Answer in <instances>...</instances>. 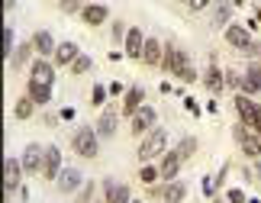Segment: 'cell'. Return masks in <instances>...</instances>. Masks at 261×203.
I'll use <instances>...</instances> for the list:
<instances>
[{
    "label": "cell",
    "mask_w": 261,
    "mask_h": 203,
    "mask_svg": "<svg viewBox=\"0 0 261 203\" xmlns=\"http://www.w3.org/2000/svg\"><path fill=\"white\" fill-rule=\"evenodd\" d=\"M77 55H81V48H77L74 42H62L55 48V65H74Z\"/></svg>",
    "instance_id": "obj_24"
},
{
    "label": "cell",
    "mask_w": 261,
    "mask_h": 203,
    "mask_svg": "<svg viewBox=\"0 0 261 203\" xmlns=\"http://www.w3.org/2000/svg\"><path fill=\"white\" fill-rule=\"evenodd\" d=\"M77 187H84V177L77 168H62V174H58V190L62 194H74Z\"/></svg>",
    "instance_id": "obj_13"
},
{
    "label": "cell",
    "mask_w": 261,
    "mask_h": 203,
    "mask_svg": "<svg viewBox=\"0 0 261 203\" xmlns=\"http://www.w3.org/2000/svg\"><path fill=\"white\" fill-rule=\"evenodd\" d=\"M242 55H248V58H261V42H258V39H252V42H248V48H245Z\"/></svg>",
    "instance_id": "obj_36"
},
{
    "label": "cell",
    "mask_w": 261,
    "mask_h": 203,
    "mask_svg": "<svg viewBox=\"0 0 261 203\" xmlns=\"http://www.w3.org/2000/svg\"><path fill=\"white\" fill-rule=\"evenodd\" d=\"M223 78H226V87L229 90H242V74H236V68L223 71Z\"/></svg>",
    "instance_id": "obj_31"
},
{
    "label": "cell",
    "mask_w": 261,
    "mask_h": 203,
    "mask_svg": "<svg viewBox=\"0 0 261 203\" xmlns=\"http://www.w3.org/2000/svg\"><path fill=\"white\" fill-rule=\"evenodd\" d=\"M33 110H36V100L29 97V94H23V97L16 100V107H13V116L16 119H29V116H33Z\"/></svg>",
    "instance_id": "obj_26"
},
{
    "label": "cell",
    "mask_w": 261,
    "mask_h": 203,
    "mask_svg": "<svg viewBox=\"0 0 261 203\" xmlns=\"http://www.w3.org/2000/svg\"><path fill=\"white\" fill-rule=\"evenodd\" d=\"M142 97H145V90L139 87V84H133V87H129L126 94H123V113H126L129 119H133V113H136L139 107H142Z\"/></svg>",
    "instance_id": "obj_18"
},
{
    "label": "cell",
    "mask_w": 261,
    "mask_h": 203,
    "mask_svg": "<svg viewBox=\"0 0 261 203\" xmlns=\"http://www.w3.org/2000/svg\"><path fill=\"white\" fill-rule=\"evenodd\" d=\"M216 0H187V7L190 10H206V7H213Z\"/></svg>",
    "instance_id": "obj_40"
},
{
    "label": "cell",
    "mask_w": 261,
    "mask_h": 203,
    "mask_svg": "<svg viewBox=\"0 0 261 203\" xmlns=\"http://www.w3.org/2000/svg\"><path fill=\"white\" fill-rule=\"evenodd\" d=\"M174 151L180 155V161L194 158V155H197V139H194V136H184V139L177 142V148H174Z\"/></svg>",
    "instance_id": "obj_28"
},
{
    "label": "cell",
    "mask_w": 261,
    "mask_h": 203,
    "mask_svg": "<svg viewBox=\"0 0 261 203\" xmlns=\"http://www.w3.org/2000/svg\"><path fill=\"white\" fill-rule=\"evenodd\" d=\"M142 48H145V36H142V29L139 26H133L126 33V58H142Z\"/></svg>",
    "instance_id": "obj_15"
},
{
    "label": "cell",
    "mask_w": 261,
    "mask_h": 203,
    "mask_svg": "<svg viewBox=\"0 0 261 203\" xmlns=\"http://www.w3.org/2000/svg\"><path fill=\"white\" fill-rule=\"evenodd\" d=\"M19 181H23V161L4 158V190H7V194H16Z\"/></svg>",
    "instance_id": "obj_8"
},
{
    "label": "cell",
    "mask_w": 261,
    "mask_h": 203,
    "mask_svg": "<svg viewBox=\"0 0 261 203\" xmlns=\"http://www.w3.org/2000/svg\"><path fill=\"white\" fill-rule=\"evenodd\" d=\"M165 58V45L158 39H145V48H142V62L145 65H158Z\"/></svg>",
    "instance_id": "obj_22"
},
{
    "label": "cell",
    "mask_w": 261,
    "mask_h": 203,
    "mask_svg": "<svg viewBox=\"0 0 261 203\" xmlns=\"http://www.w3.org/2000/svg\"><path fill=\"white\" fill-rule=\"evenodd\" d=\"M155 123H158L155 110H152V107H145V104L133 113V133H136V136H148V133L155 129Z\"/></svg>",
    "instance_id": "obj_7"
},
{
    "label": "cell",
    "mask_w": 261,
    "mask_h": 203,
    "mask_svg": "<svg viewBox=\"0 0 261 203\" xmlns=\"http://www.w3.org/2000/svg\"><path fill=\"white\" fill-rule=\"evenodd\" d=\"M107 16H110V13H107V7H103V4H87V7L81 10V19H84L87 26H103V23H107Z\"/></svg>",
    "instance_id": "obj_19"
},
{
    "label": "cell",
    "mask_w": 261,
    "mask_h": 203,
    "mask_svg": "<svg viewBox=\"0 0 261 203\" xmlns=\"http://www.w3.org/2000/svg\"><path fill=\"white\" fill-rule=\"evenodd\" d=\"M158 177H162V174H158V168H152V165H142V171H139V181L148 184V187H152Z\"/></svg>",
    "instance_id": "obj_30"
},
{
    "label": "cell",
    "mask_w": 261,
    "mask_h": 203,
    "mask_svg": "<svg viewBox=\"0 0 261 203\" xmlns=\"http://www.w3.org/2000/svg\"><path fill=\"white\" fill-rule=\"evenodd\" d=\"M162 65H165V71H171V74L177 78L180 71L190 65V58H187L184 48H177V45H171V42H165V58H162Z\"/></svg>",
    "instance_id": "obj_5"
},
{
    "label": "cell",
    "mask_w": 261,
    "mask_h": 203,
    "mask_svg": "<svg viewBox=\"0 0 261 203\" xmlns=\"http://www.w3.org/2000/svg\"><path fill=\"white\" fill-rule=\"evenodd\" d=\"M29 81H36V84H45L52 87L55 84V68L45 62V58H39V62H33V68H29Z\"/></svg>",
    "instance_id": "obj_11"
},
{
    "label": "cell",
    "mask_w": 261,
    "mask_h": 203,
    "mask_svg": "<svg viewBox=\"0 0 261 203\" xmlns=\"http://www.w3.org/2000/svg\"><path fill=\"white\" fill-rule=\"evenodd\" d=\"M116 126H119V113H116L113 107H107L103 113H100V119H97V133L110 139V136L116 133Z\"/></svg>",
    "instance_id": "obj_16"
},
{
    "label": "cell",
    "mask_w": 261,
    "mask_h": 203,
    "mask_svg": "<svg viewBox=\"0 0 261 203\" xmlns=\"http://www.w3.org/2000/svg\"><path fill=\"white\" fill-rule=\"evenodd\" d=\"M200 81H203V87L210 90V94H219V90L226 87V78H223V71L216 68V62H210V68H206V74L200 78Z\"/></svg>",
    "instance_id": "obj_17"
},
{
    "label": "cell",
    "mask_w": 261,
    "mask_h": 203,
    "mask_svg": "<svg viewBox=\"0 0 261 203\" xmlns=\"http://www.w3.org/2000/svg\"><path fill=\"white\" fill-rule=\"evenodd\" d=\"M165 148H168V129L155 126L152 133L142 139V145H139V161L148 165V161H155L158 155H165Z\"/></svg>",
    "instance_id": "obj_1"
},
{
    "label": "cell",
    "mask_w": 261,
    "mask_h": 203,
    "mask_svg": "<svg viewBox=\"0 0 261 203\" xmlns=\"http://www.w3.org/2000/svg\"><path fill=\"white\" fill-rule=\"evenodd\" d=\"M33 48H36V52L39 55H42V58H48V55H55V39H52V33H45V29H39V33L33 36Z\"/></svg>",
    "instance_id": "obj_20"
},
{
    "label": "cell",
    "mask_w": 261,
    "mask_h": 203,
    "mask_svg": "<svg viewBox=\"0 0 261 203\" xmlns=\"http://www.w3.org/2000/svg\"><path fill=\"white\" fill-rule=\"evenodd\" d=\"M184 104H187V110H190V113H194V116L200 113V107H197V100H190V97H187V100H184Z\"/></svg>",
    "instance_id": "obj_43"
},
{
    "label": "cell",
    "mask_w": 261,
    "mask_h": 203,
    "mask_svg": "<svg viewBox=\"0 0 261 203\" xmlns=\"http://www.w3.org/2000/svg\"><path fill=\"white\" fill-rule=\"evenodd\" d=\"M180 155L177 151H165V158H162V165H158V174H162V181H177V171H180Z\"/></svg>",
    "instance_id": "obj_14"
},
{
    "label": "cell",
    "mask_w": 261,
    "mask_h": 203,
    "mask_svg": "<svg viewBox=\"0 0 261 203\" xmlns=\"http://www.w3.org/2000/svg\"><path fill=\"white\" fill-rule=\"evenodd\" d=\"M232 136H236V142L242 145V151L248 158H261V133H255V129L245 126V123H239L232 129Z\"/></svg>",
    "instance_id": "obj_4"
},
{
    "label": "cell",
    "mask_w": 261,
    "mask_h": 203,
    "mask_svg": "<svg viewBox=\"0 0 261 203\" xmlns=\"http://www.w3.org/2000/svg\"><path fill=\"white\" fill-rule=\"evenodd\" d=\"M26 94L33 97L36 104H52V87H45V84H36V81H29Z\"/></svg>",
    "instance_id": "obj_25"
},
{
    "label": "cell",
    "mask_w": 261,
    "mask_h": 203,
    "mask_svg": "<svg viewBox=\"0 0 261 203\" xmlns=\"http://www.w3.org/2000/svg\"><path fill=\"white\" fill-rule=\"evenodd\" d=\"M226 200H229V203H248V200H245V194H242V190H236V187L226 194Z\"/></svg>",
    "instance_id": "obj_39"
},
{
    "label": "cell",
    "mask_w": 261,
    "mask_h": 203,
    "mask_svg": "<svg viewBox=\"0 0 261 203\" xmlns=\"http://www.w3.org/2000/svg\"><path fill=\"white\" fill-rule=\"evenodd\" d=\"M242 94H261V62H255L242 78Z\"/></svg>",
    "instance_id": "obj_21"
},
{
    "label": "cell",
    "mask_w": 261,
    "mask_h": 203,
    "mask_svg": "<svg viewBox=\"0 0 261 203\" xmlns=\"http://www.w3.org/2000/svg\"><path fill=\"white\" fill-rule=\"evenodd\" d=\"M248 203H261V200H248Z\"/></svg>",
    "instance_id": "obj_48"
},
{
    "label": "cell",
    "mask_w": 261,
    "mask_h": 203,
    "mask_svg": "<svg viewBox=\"0 0 261 203\" xmlns=\"http://www.w3.org/2000/svg\"><path fill=\"white\" fill-rule=\"evenodd\" d=\"M103 97H107V90H103V84H97V87H94V94H90V100H94V104L100 107V104H103Z\"/></svg>",
    "instance_id": "obj_41"
},
{
    "label": "cell",
    "mask_w": 261,
    "mask_h": 203,
    "mask_svg": "<svg viewBox=\"0 0 261 203\" xmlns=\"http://www.w3.org/2000/svg\"><path fill=\"white\" fill-rule=\"evenodd\" d=\"M129 203H142V200H129Z\"/></svg>",
    "instance_id": "obj_47"
},
{
    "label": "cell",
    "mask_w": 261,
    "mask_h": 203,
    "mask_svg": "<svg viewBox=\"0 0 261 203\" xmlns=\"http://www.w3.org/2000/svg\"><path fill=\"white\" fill-rule=\"evenodd\" d=\"M16 52V45H13V26H7L4 29V58H10Z\"/></svg>",
    "instance_id": "obj_33"
},
{
    "label": "cell",
    "mask_w": 261,
    "mask_h": 203,
    "mask_svg": "<svg viewBox=\"0 0 261 203\" xmlns=\"http://www.w3.org/2000/svg\"><path fill=\"white\" fill-rule=\"evenodd\" d=\"M180 81H184V84H190V81H197V71H194V65H187L184 71H180V74H177Z\"/></svg>",
    "instance_id": "obj_38"
},
{
    "label": "cell",
    "mask_w": 261,
    "mask_h": 203,
    "mask_svg": "<svg viewBox=\"0 0 261 203\" xmlns=\"http://www.w3.org/2000/svg\"><path fill=\"white\" fill-rule=\"evenodd\" d=\"M29 52H36L33 42H19V45H16V52L10 55V65H13V68H23V65L29 62Z\"/></svg>",
    "instance_id": "obj_27"
},
{
    "label": "cell",
    "mask_w": 261,
    "mask_h": 203,
    "mask_svg": "<svg viewBox=\"0 0 261 203\" xmlns=\"http://www.w3.org/2000/svg\"><path fill=\"white\" fill-rule=\"evenodd\" d=\"M229 19H232V0H216L213 4V26H229Z\"/></svg>",
    "instance_id": "obj_23"
},
{
    "label": "cell",
    "mask_w": 261,
    "mask_h": 203,
    "mask_svg": "<svg viewBox=\"0 0 261 203\" xmlns=\"http://www.w3.org/2000/svg\"><path fill=\"white\" fill-rule=\"evenodd\" d=\"M239 4H242V0H232V7H239Z\"/></svg>",
    "instance_id": "obj_46"
},
{
    "label": "cell",
    "mask_w": 261,
    "mask_h": 203,
    "mask_svg": "<svg viewBox=\"0 0 261 203\" xmlns=\"http://www.w3.org/2000/svg\"><path fill=\"white\" fill-rule=\"evenodd\" d=\"M203 194H206V197H213V194H216V174H213V177H210V174L203 177Z\"/></svg>",
    "instance_id": "obj_37"
},
{
    "label": "cell",
    "mask_w": 261,
    "mask_h": 203,
    "mask_svg": "<svg viewBox=\"0 0 261 203\" xmlns=\"http://www.w3.org/2000/svg\"><path fill=\"white\" fill-rule=\"evenodd\" d=\"M103 200H107V203H129V200H133V194H129V187H126V184H116Z\"/></svg>",
    "instance_id": "obj_29"
},
{
    "label": "cell",
    "mask_w": 261,
    "mask_h": 203,
    "mask_svg": "<svg viewBox=\"0 0 261 203\" xmlns=\"http://www.w3.org/2000/svg\"><path fill=\"white\" fill-rule=\"evenodd\" d=\"M90 197H94V181H84V187L77 190V203H90Z\"/></svg>",
    "instance_id": "obj_35"
},
{
    "label": "cell",
    "mask_w": 261,
    "mask_h": 203,
    "mask_svg": "<svg viewBox=\"0 0 261 203\" xmlns=\"http://www.w3.org/2000/svg\"><path fill=\"white\" fill-rule=\"evenodd\" d=\"M126 33H129V29H126L123 23H113V36H116V39H126Z\"/></svg>",
    "instance_id": "obj_42"
},
{
    "label": "cell",
    "mask_w": 261,
    "mask_h": 203,
    "mask_svg": "<svg viewBox=\"0 0 261 203\" xmlns=\"http://www.w3.org/2000/svg\"><path fill=\"white\" fill-rule=\"evenodd\" d=\"M226 42L239 48V52H245L248 42H252V33H248V26H236V23H229L226 26Z\"/></svg>",
    "instance_id": "obj_10"
},
{
    "label": "cell",
    "mask_w": 261,
    "mask_h": 203,
    "mask_svg": "<svg viewBox=\"0 0 261 203\" xmlns=\"http://www.w3.org/2000/svg\"><path fill=\"white\" fill-rule=\"evenodd\" d=\"M87 4L84 0H58V10H62V13H77V10H84Z\"/></svg>",
    "instance_id": "obj_32"
},
{
    "label": "cell",
    "mask_w": 261,
    "mask_h": 203,
    "mask_svg": "<svg viewBox=\"0 0 261 203\" xmlns=\"http://www.w3.org/2000/svg\"><path fill=\"white\" fill-rule=\"evenodd\" d=\"M236 113L242 116L245 126H252L255 133H261V104H255L248 94H236Z\"/></svg>",
    "instance_id": "obj_3"
},
{
    "label": "cell",
    "mask_w": 261,
    "mask_h": 203,
    "mask_svg": "<svg viewBox=\"0 0 261 203\" xmlns=\"http://www.w3.org/2000/svg\"><path fill=\"white\" fill-rule=\"evenodd\" d=\"M23 171H29V174H36V171H42L45 165V148L39 145V142H29V145L23 148Z\"/></svg>",
    "instance_id": "obj_6"
},
{
    "label": "cell",
    "mask_w": 261,
    "mask_h": 203,
    "mask_svg": "<svg viewBox=\"0 0 261 203\" xmlns=\"http://www.w3.org/2000/svg\"><path fill=\"white\" fill-rule=\"evenodd\" d=\"M152 194L162 197L165 203H180L187 197V187H184V181H165L162 187H152Z\"/></svg>",
    "instance_id": "obj_9"
},
{
    "label": "cell",
    "mask_w": 261,
    "mask_h": 203,
    "mask_svg": "<svg viewBox=\"0 0 261 203\" xmlns=\"http://www.w3.org/2000/svg\"><path fill=\"white\" fill-rule=\"evenodd\" d=\"M71 148H74V155H81V158H97V151H100L97 133H94L90 126H81V129L71 136Z\"/></svg>",
    "instance_id": "obj_2"
},
{
    "label": "cell",
    "mask_w": 261,
    "mask_h": 203,
    "mask_svg": "<svg viewBox=\"0 0 261 203\" xmlns=\"http://www.w3.org/2000/svg\"><path fill=\"white\" fill-rule=\"evenodd\" d=\"M90 65H94V62H90V55H77L71 71H74V74H84V71H90Z\"/></svg>",
    "instance_id": "obj_34"
},
{
    "label": "cell",
    "mask_w": 261,
    "mask_h": 203,
    "mask_svg": "<svg viewBox=\"0 0 261 203\" xmlns=\"http://www.w3.org/2000/svg\"><path fill=\"white\" fill-rule=\"evenodd\" d=\"M113 187H116V181H113V177H107V181H103V197H107V194H110Z\"/></svg>",
    "instance_id": "obj_44"
},
{
    "label": "cell",
    "mask_w": 261,
    "mask_h": 203,
    "mask_svg": "<svg viewBox=\"0 0 261 203\" xmlns=\"http://www.w3.org/2000/svg\"><path fill=\"white\" fill-rule=\"evenodd\" d=\"M13 4H16V0H4V10H13Z\"/></svg>",
    "instance_id": "obj_45"
},
{
    "label": "cell",
    "mask_w": 261,
    "mask_h": 203,
    "mask_svg": "<svg viewBox=\"0 0 261 203\" xmlns=\"http://www.w3.org/2000/svg\"><path fill=\"white\" fill-rule=\"evenodd\" d=\"M42 174H45L48 181H58V174H62V148H58V145H48V148H45Z\"/></svg>",
    "instance_id": "obj_12"
}]
</instances>
